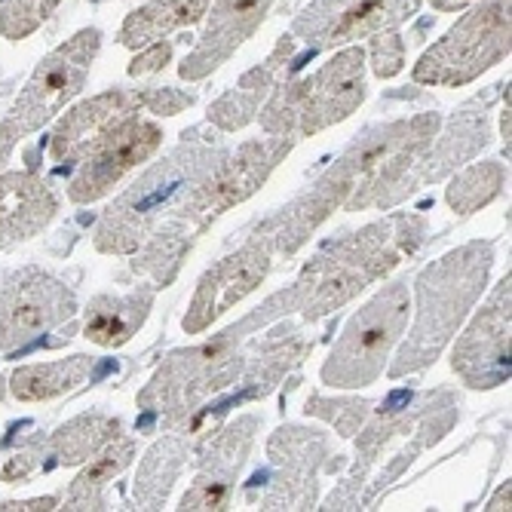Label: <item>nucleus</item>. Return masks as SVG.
Instances as JSON below:
<instances>
[{"mask_svg": "<svg viewBox=\"0 0 512 512\" xmlns=\"http://www.w3.org/2000/svg\"><path fill=\"white\" fill-rule=\"evenodd\" d=\"M421 0H313L292 22V34L310 53L335 50L408 22Z\"/></svg>", "mask_w": 512, "mask_h": 512, "instance_id": "obj_8", "label": "nucleus"}, {"mask_svg": "<svg viewBox=\"0 0 512 512\" xmlns=\"http://www.w3.org/2000/svg\"><path fill=\"white\" fill-rule=\"evenodd\" d=\"M488 509H491V512H494V509H509V482L497 491V497L488 503Z\"/></svg>", "mask_w": 512, "mask_h": 512, "instance_id": "obj_29", "label": "nucleus"}, {"mask_svg": "<svg viewBox=\"0 0 512 512\" xmlns=\"http://www.w3.org/2000/svg\"><path fill=\"white\" fill-rule=\"evenodd\" d=\"M89 368H92L89 356L25 365V368L13 371L10 387H13V396L22 402H46V399H56V396L74 390L77 384H83Z\"/></svg>", "mask_w": 512, "mask_h": 512, "instance_id": "obj_20", "label": "nucleus"}, {"mask_svg": "<svg viewBox=\"0 0 512 512\" xmlns=\"http://www.w3.org/2000/svg\"><path fill=\"white\" fill-rule=\"evenodd\" d=\"M120 421H111V417H99V414H83L77 421L65 424L56 436H53V460L56 463H77L86 460L92 451H99L108 439H117Z\"/></svg>", "mask_w": 512, "mask_h": 512, "instance_id": "obj_21", "label": "nucleus"}, {"mask_svg": "<svg viewBox=\"0 0 512 512\" xmlns=\"http://www.w3.org/2000/svg\"><path fill=\"white\" fill-rule=\"evenodd\" d=\"M405 65V40L399 37V31H381L375 34V43H371V68L381 80H390L402 71Z\"/></svg>", "mask_w": 512, "mask_h": 512, "instance_id": "obj_25", "label": "nucleus"}, {"mask_svg": "<svg viewBox=\"0 0 512 512\" xmlns=\"http://www.w3.org/2000/svg\"><path fill=\"white\" fill-rule=\"evenodd\" d=\"M506 56L509 0H482L417 59L411 74L427 86H467Z\"/></svg>", "mask_w": 512, "mask_h": 512, "instance_id": "obj_6", "label": "nucleus"}, {"mask_svg": "<svg viewBox=\"0 0 512 512\" xmlns=\"http://www.w3.org/2000/svg\"><path fill=\"white\" fill-rule=\"evenodd\" d=\"M276 0H215L194 53L181 62V80H203L218 71L261 28Z\"/></svg>", "mask_w": 512, "mask_h": 512, "instance_id": "obj_13", "label": "nucleus"}, {"mask_svg": "<svg viewBox=\"0 0 512 512\" xmlns=\"http://www.w3.org/2000/svg\"><path fill=\"white\" fill-rule=\"evenodd\" d=\"M421 234V218H390L365 227L362 234H353L350 240L332 246L329 255H319L304 267L295 286V301H301V310L310 319L332 313L362 292L371 279L396 267L405 252H414Z\"/></svg>", "mask_w": 512, "mask_h": 512, "instance_id": "obj_2", "label": "nucleus"}, {"mask_svg": "<svg viewBox=\"0 0 512 512\" xmlns=\"http://www.w3.org/2000/svg\"><path fill=\"white\" fill-rule=\"evenodd\" d=\"M138 108H148V89L132 92V89H108L102 96L89 99L83 105H77L74 111H68L56 132L50 135V151L59 163L65 160H80L86 154V148L96 142L102 132H108L114 123H120L123 117L135 114Z\"/></svg>", "mask_w": 512, "mask_h": 512, "instance_id": "obj_14", "label": "nucleus"}, {"mask_svg": "<svg viewBox=\"0 0 512 512\" xmlns=\"http://www.w3.org/2000/svg\"><path fill=\"white\" fill-rule=\"evenodd\" d=\"M292 148V138H273V142H252L246 145L234 160L224 163L218 172L206 178L209 206L218 215L221 209L246 200L258 184L267 178V172L283 160Z\"/></svg>", "mask_w": 512, "mask_h": 512, "instance_id": "obj_16", "label": "nucleus"}, {"mask_svg": "<svg viewBox=\"0 0 512 512\" xmlns=\"http://www.w3.org/2000/svg\"><path fill=\"white\" fill-rule=\"evenodd\" d=\"M292 53H295V40L292 37H279L276 50L267 56V62L252 68L234 89L227 92V96H221L209 108V120L215 126H221V129H240V126H246L255 117L261 99L273 89V80L279 77V71H283L286 62L292 59Z\"/></svg>", "mask_w": 512, "mask_h": 512, "instance_id": "obj_17", "label": "nucleus"}, {"mask_svg": "<svg viewBox=\"0 0 512 512\" xmlns=\"http://www.w3.org/2000/svg\"><path fill=\"white\" fill-rule=\"evenodd\" d=\"M408 325L405 283L384 286L344 329L329 362L322 365V381L332 387H368L381 378L390 350Z\"/></svg>", "mask_w": 512, "mask_h": 512, "instance_id": "obj_5", "label": "nucleus"}, {"mask_svg": "<svg viewBox=\"0 0 512 512\" xmlns=\"http://www.w3.org/2000/svg\"><path fill=\"white\" fill-rule=\"evenodd\" d=\"M0 399H4V378H0Z\"/></svg>", "mask_w": 512, "mask_h": 512, "instance_id": "obj_30", "label": "nucleus"}, {"mask_svg": "<svg viewBox=\"0 0 512 512\" xmlns=\"http://www.w3.org/2000/svg\"><path fill=\"white\" fill-rule=\"evenodd\" d=\"M99 50H102L99 28H83L62 46H56V50L34 68V74L28 77L22 89V96L13 102V108L0 123L16 138L40 129L43 123H50L83 89Z\"/></svg>", "mask_w": 512, "mask_h": 512, "instance_id": "obj_7", "label": "nucleus"}, {"mask_svg": "<svg viewBox=\"0 0 512 512\" xmlns=\"http://www.w3.org/2000/svg\"><path fill=\"white\" fill-rule=\"evenodd\" d=\"M172 59V43L163 37V40H154L148 46H142V53H138L129 65V77H145V74H154L160 71L166 62Z\"/></svg>", "mask_w": 512, "mask_h": 512, "instance_id": "obj_26", "label": "nucleus"}, {"mask_svg": "<svg viewBox=\"0 0 512 512\" xmlns=\"http://www.w3.org/2000/svg\"><path fill=\"white\" fill-rule=\"evenodd\" d=\"M132 451L135 445L132 442H117V445H108L102 451V457L92 463L89 470H83L77 476V482L71 485L68 491V509H99L102 503V488L126 467V463L132 460Z\"/></svg>", "mask_w": 512, "mask_h": 512, "instance_id": "obj_22", "label": "nucleus"}, {"mask_svg": "<svg viewBox=\"0 0 512 512\" xmlns=\"http://www.w3.org/2000/svg\"><path fill=\"white\" fill-rule=\"evenodd\" d=\"M62 0H0V34L7 40H25L56 13Z\"/></svg>", "mask_w": 512, "mask_h": 512, "instance_id": "obj_24", "label": "nucleus"}, {"mask_svg": "<svg viewBox=\"0 0 512 512\" xmlns=\"http://www.w3.org/2000/svg\"><path fill=\"white\" fill-rule=\"evenodd\" d=\"M270 270V240H255L237 255L224 258L218 267H212L194 295V304L184 316V332L200 335L206 325H212L224 310H230L237 301H243Z\"/></svg>", "mask_w": 512, "mask_h": 512, "instance_id": "obj_12", "label": "nucleus"}, {"mask_svg": "<svg viewBox=\"0 0 512 512\" xmlns=\"http://www.w3.org/2000/svg\"><path fill=\"white\" fill-rule=\"evenodd\" d=\"M365 99V53L362 46H344L316 74L273 89L261 126L270 135L307 138L319 129L347 120Z\"/></svg>", "mask_w": 512, "mask_h": 512, "instance_id": "obj_3", "label": "nucleus"}, {"mask_svg": "<svg viewBox=\"0 0 512 512\" xmlns=\"http://www.w3.org/2000/svg\"><path fill=\"white\" fill-rule=\"evenodd\" d=\"M212 0H145L142 7L132 10L117 34V40L129 50H142V46L163 40L166 34L188 28L206 16Z\"/></svg>", "mask_w": 512, "mask_h": 512, "instance_id": "obj_18", "label": "nucleus"}, {"mask_svg": "<svg viewBox=\"0 0 512 512\" xmlns=\"http://www.w3.org/2000/svg\"><path fill=\"white\" fill-rule=\"evenodd\" d=\"M494 261L491 243H470L448 252L417 276V319L411 338L399 347L390 375L402 378L439 359L457 325L470 313Z\"/></svg>", "mask_w": 512, "mask_h": 512, "instance_id": "obj_1", "label": "nucleus"}, {"mask_svg": "<svg viewBox=\"0 0 512 512\" xmlns=\"http://www.w3.org/2000/svg\"><path fill=\"white\" fill-rule=\"evenodd\" d=\"M218 157L221 151L212 142H184L163 163L138 178L114 206L105 209L96 246L117 255L135 252L138 243L148 237L157 212H163L188 184L206 181L215 172Z\"/></svg>", "mask_w": 512, "mask_h": 512, "instance_id": "obj_4", "label": "nucleus"}, {"mask_svg": "<svg viewBox=\"0 0 512 512\" xmlns=\"http://www.w3.org/2000/svg\"><path fill=\"white\" fill-rule=\"evenodd\" d=\"M56 497H43V500H25V503H0V509H53Z\"/></svg>", "mask_w": 512, "mask_h": 512, "instance_id": "obj_27", "label": "nucleus"}, {"mask_svg": "<svg viewBox=\"0 0 512 512\" xmlns=\"http://www.w3.org/2000/svg\"><path fill=\"white\" fill-rule=\"evenodd\" d=\"M509 276H503L473 325L457 338L454 371L476 390H491L509 381Z\"/></svg>", "mask_w": 512, "mask_h": 512, "instance_id": "obj_11", "label": "nucleus"}, {"mask_svg": "<svg viewBox=\"0 0 512 512\" xmlns=\"http://www.w3.org/2000/svg\"><path fill=\"white\" fill-rule=\"evenodd\" d=\"M56 209L50 184L34 172L0 175V249L37 237L56 218Z\"/></svg>", "mask_w": 512, "mask_h": 512, "instance_id": "obj_15", "label": "nucleus"}, {"mask_svg": "<svg viewBox=\"0 0 512 512\" xmlns=\"http://www.w3.org/2000/svg\"><path fill=\"white\" fill-rule=\"evenodd\" d=\"M160 142L163 132L154 120L138 117V111L123 117L86 148V154L80 157V172L68 188V197L74 203H92L105 197L129 169L145 163L160 148Z\"/></svg>", "mask_w": 512, "mask_h": 512, "instance_id": "obj_9", "label": "nucleus"}, {"mask_svg": "<svg viewBox=\"0 0 512 512\" xmlns=\"http://www.w3.org/2000/svg\"><path fill=\"white\" fill-rule=\"evenodd\" d=\"M500 184H503V166L500 163H479V166L463 172L460 178H454V184L448 188V203L454 212L470 215L500 191Z\"/></svg>", "mask_w": 512, "mask_h": 512, "instance_id": "obj_23", "label": "nucleus"}, {"mask_svg": "<svg viewBox=\"0 0 512 512\" xmlns=\"http://www.w3.org/2000/svg\"><path fill=\"white\" fill-rule=\"evenodd\" d=\"M433 4V10H439V13H457V10H463L470 4V0H430Z\"/></svg>", "mask_w": 512, "mask_h": 512, "instance_id": "obj_28", "label": "nucleus"}, {"mask_svg": "<svg viewBox=\"0 0 512 512\" xmlns=\"http://www.w3.org/2000/svg\"><path fill=\"white\" fill-rule=\"evenodd\" d=\"M77 310L74 292L62 279L25 267L0 286V350H13L28 338L53 329Z\"/></svg>", "mask_w": 512, "mask_h": 512, "instance_id": "obj_10", "label": "nucleus"}, {"mask_svg": "<svg viewBox=\"0 0 512 512\" xmlns=\"http://www.w3.org/2000/svg\"><path fill=\"white\" fill-rule=\"evenodd\" d=\"M151 292L142 295H129V298H111L102 295L89 304L86 310V325H83V335L99 344V347H123L138 329L151 310Z\"/></svg>", "mask_w": 512, "mask_h": 512, "instance_id": "obj_19", "label": "nucleus"}]
</instances>
